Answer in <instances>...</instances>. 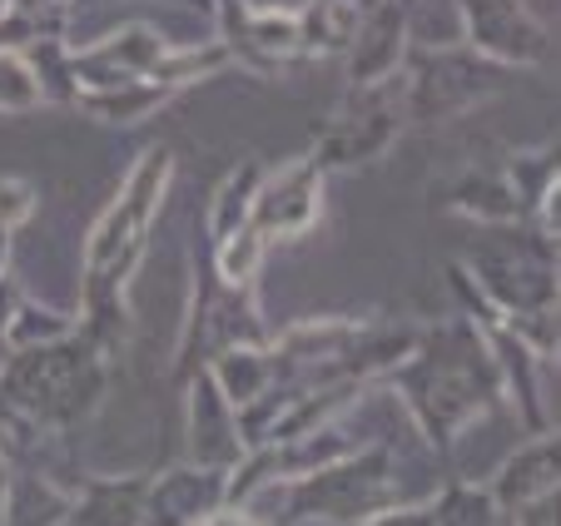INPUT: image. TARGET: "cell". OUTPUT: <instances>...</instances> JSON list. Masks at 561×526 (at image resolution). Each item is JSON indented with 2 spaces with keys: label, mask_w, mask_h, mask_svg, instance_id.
<instances>
[{
  "label": "cell",
  "mask_w": 561,
  "mask_h": 526,
  "mask_svg": "<svg viewBox=\"0 0 561 526\" xmlns=\"http://www.w3.org/2000/svg\"><path fill=\"white\" fill-rule=\"evenodd\" d=\"M392 382L408 392V408L417 412L427 437L447 447L462 432V422H472L497 398L502 373L477 328L447 323L417 353H408V363L392 373Z\"/></svg>",
  "instance_id": "1"
},
{
  "label": "cell",
  "mask_w": 561,
  "mask_h": 526,
  "mask_svg": "<svg viewBox=\"0 0 561 526\" xmlns=\"http://www.w3.org/2000/svg\"><path fill=\"white\" fill-rule=\"evenodd\" d=\"M492 90H497V60L477 50H427L413 60L403 110L417 125H433V119H447L457 110L477 105Z\"/></svg>",
  "instance_id": "2"
},
{
  "label": "cell",
  "mask_w": 561,
  "mask_h": 526,
  "mask_svg": "<svg viewBox=\"0 0 561 526\" xmlns=\"http://www.w3.org/2000/svg\"><path fill=\"white\" fill-rule=\"evenodd\" d=\"M318 209H323V164L318 159H288L259 180L249 229L264 243H284L313 229Z\"/></svg>",
  "instance_id": "3"
},
{
  "label": "cell",
  "mask_w": 561,
  "mask_h": 526,
  "mask_svg": "<svg viewBox=\"0 0 561 526\" xmlns=\"http://www.w3.org/2000/svg\"><path fill=\"white\" fill-rule=\"evenodd\" d=\"M467 45L497 65H537L547 55V31L531 21L522 0H457Z\"/></svg>",
  "instance_id": "4"
},
{
  "label": "cell",
  "mask_w": 561,
  "mask_h": 526,
  "mask_svg": "<svg viewBox=\"0 0 561 526\" xmlns=\"http://www.w3.org/2000/svg\"><path fill=\"white\" fill-rule=\"evenodd\" d=\"M164 174H170V155H145V164L135 169L125 199L115 204V214L105 219V229L95 233V268L100 274H125L129 259L139 253V229L149 224L159 204V190H164Z\"/></svg>",
  "instance_id": "5"
},
{
  "label": "cell",
  "mask_w": 561,
  "mask_h": 526,
  "mask_svg": "<svg viewBox=\"0 0 561 526\" xmlns=\"http://www.w3.org/2000/svg\"><path fill=\"white\" fill-rule=\"evenodd\" d=\"M382 84H368L363 90V105H353L348 115H339L323 139H318V164L323 169H358V164H373V159L388 155V145L398 139V110L378 95Z\"/></svg>",
  "instance_id": "6"
},
{
  "label": "cell",
  "mask_w": 561,
  "mask_h": 526,
  "mask_svg": "<svg viewBox=\"0 0 561 526\" xmlns=\"http://www.w3.org/2000/svg\"><path fill=\"white\" fill-rule=\"evenodd\" d=\"M403 50H408V11L403 0H378L363 25L353 31L348 41V80L353 90H368V84H388L392 70L403 65Z\"/></svg>",
  "instance_id": "7"
},
{
  "label": "cell",
  "mask_w": 561,
  "mask_h": 526,
  "mask_svg": "<svg viewBox=\"0 0 561 526\" xmlns=\"http://www.w3.org/2000/svg\"><path fill=\"white\" fill-rule=\"evenodd\" d=\"M561 482V432H547L537 443H527L492 482V496H497V512H517L527 496L547 492V487Z\"/></svg>",
  "instance_id": "8"
},
{
  "label": "cell",
  "mask_w": 561,
  "mask_h": 526,
  "mask_svg": "<svg viewBox=\"0 0 561 526\" xmlns=\"http://www.w3.org/2000/svg\"><path fill=\"white\" fill-rule=\"evenodd\" d=\"M378 0H308L298 15V50L308 55H343L353 31Z\"/></svg>",
  "instance_id": "9"
},
{
  "label": "cell",
  "mask_w": 561,
  "mask_h": 526,
  "mask_svg": "<svg viewBox=\"0 0 561 526\" xmlns=\"http://www.w3.org/2000/svg\"><path fill=\"white\" fill-rule=\"evenodd\" d=\"M194 437H199V462L229 467L239 457V427H233V402L214 388V378L199 382V402H194Z\"/></svg>",
  "instance_id": "10"
},
{
  "label": "cell",
  "mask_w": 561,
  "mask_h": 526,
  "mask_svg": "<svg viewBox=\"0 0 561 526\" xmlns=\"http://www.w3.org/2000/svg\"><path fill=\"white\" fill-rule=\"evenodd\" d=\"M453 209L477 214V219H488V224H507L522 214V194L507 174L477 169V174H462V180L453 184Z\"/></svg>",
  "instance_id": "11"
},
{
  "label": "cell",
  "mask_w": 561,
  "mask_h": 526,
  "mask_svg": "<svg viewBox=\"0 0 561 526\" xmlns=\"http://www.w3.org/2000/svg\"><path fill=\"white\" fill-rule=\"evenodd\" d=\"M214 382L233 408H254L259 398H268V382H274V358L254 353V347H233L214 363Z\"/></svg>",
  "instance_id": "12"
},
{
  "label": "cell",
  "mask_w": 561,
  "mask_h": 526,
  "mask_svg": "<svg viewBox=\"0 0 561 526\" xmlns=\"http://www.w3.org/2000/svg\"><path fill=\"white\" fill-rule=\"evenodd\" d=\"M259 180H264V169H259V164H244V169H239V174H233V180L219 190V199H214V239H219V243L249 224V209H254Z\"/></svg>",
  "instance_id": "13"
},
{
  "label": "cell",
  "mask_w": 561,
  "mask_h": 526,
  "mask_svg": "<svg viewBox=\"0 0 561 526\" xmlns=\"http://www.w3.org/2000/svg\"><path fill=\"white\" fill-rule=\"evenodd\" d=\"M264 249H268V243L259 239L249 224L239 233H229V239L219 243V274H224V284H229V288H249V284H254L259 263H264Z\"/></svg>",
  "instance_id": "14"
},
{
  "label": "cell",
  "mask_w": 561,
  "mask_h": 526,
  "mask_svg": "<svg viewBox=\"0 0 561 526\" xmlns=\"http://www.w3.org/2000/svg\"><path fill=\"white\" fill-rule=\"evenodd\" d=\"M427 516L433 522H492L497 496L482 492V487H447L443 496H427Z\"/></svg>",
  "instance_id": "15"
},
{
  "label": "cell",
  "mask_w": 561,
  "mask_h": 526,
  "mask_svg": "<svg viewBox=\"0 0 561 526\" xmlns=\"http://www.w3.org/2000/svg\"><path fill=\"white\" fill-rule=\"evenodd\" d=\"M512 516H517V522H527V526H541V522H557L561 526V482L547 487V492H537V496H527V502H522Z\"/></svg>",
  "instance_id": "16"
},
{
  "label": "cell",
  "mask_w": 561,
  "mask_h": 526,
  "mask_svg": "<svg viewBox=\"0 0 561 526\" xmlns=\"http://www.w3.org/2000/svg\"><path fill=\"white\" fill-rule=\"evenodd\" d=\"M537 209H541V224H547V229L561 239V169H557V174H551V180H547V190H541Z\"/></svg>",
  "instance_id": "17"
},
{
  "label": "cell",
  "mask_w": 561,
  "mask_h": 526,
  "mask_svg": "<svg viewBox=\"0 0 561 526\" xmlns=\"http://www.w3.org/2000/svg\"><path fill=\"white\" fill-rule=\"evenodd\" d=\"M557 284H561V263H557Z\"/></svg>",
  "instance_id": "18"
}]
</instances>
